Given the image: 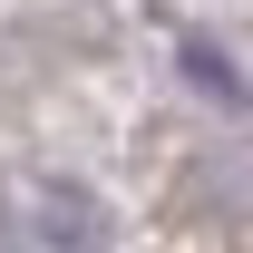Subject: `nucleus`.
<instances>
[{"mask_svg": "<svg viewBox=\"0 0 253 253\" xmlns=\"http://www.w3.org/2000/svg\"><path fill=\"white\" fill-rule=\"evenodd\" d=\"M97 244H107V214H97L88 185H68V175L20 185V205H10V253H97Z\"/></svg>", "mask_w": 253, "mask_h": 253, "instance_id": "nucleus-1", "label": "nucleus"}, {"mask_svg": "<svg viewBox=\"0 0 253 253\" xmlns=\"http://www.w3.org/2000/svg\"><path fill=\"white\" fill-rule=\"evenodd\" d=\"M185 68L205 78V97H244V78H234V59H214V49H185Z\"/></svg>", "mask_w": 253, "mask_h": 253, "instance_id": "nucleus-2", "label": "nucleus"}]
</instances>
